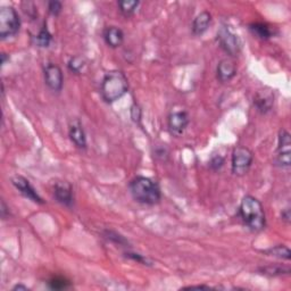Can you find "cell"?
Wrapping results in <instances>:
<instances>
[{"mask_svg":"<svg viewBox=\"0 0 291 291\" xmlns=\"http://www.w3.org/2000/svg\"><path fill=\"white\" fill-rule=\"evenodd\" d=\"M240 216L251 231H261L265 226L264 208L261 202L253 196L243 197L239 208Z\"/></svg>","mask_w":291,"mask_h":291,"instance_id":"1","label":"cell"},{"mask_svg":"<svg viewBox=\"0 0 291 291\" xmlns=\"http://www.w3.org/2000/svg\"><path fill=\"white\" fill-rule=\"evenodd\" d=\"M128 79L123 72L110 71L103 79L100 92L105 102L114 103L121 99L128 92Z\"/></svg>","mask_w":291,"mask_h":291,"instance_id":"2","label":"cell"},{"mask_svg":"<svg viewBox=\"0 0 291 291\" xmlns=\"http://www.w3.org/2000/svg\"><path fill=\"white\" fill-rule=\"evenodd\" d=\"M129 189L135 202L146 205L157 204L160 200V190L153 180L136 177L129 185Z\"/></svg>","mask_w":291,"mask_h":291,"instance_id":"3","label":"cell"},{"mask_svg":"<svg viewBox=\"0 0 291 291\" xmlns=\"http://www.w3.org/2000/svg\"><path fill=\"white\" fill-rule=\"evenodd\" d=\"M21 20L14 7L3 6L0 9V37L1 39L14 37L20 30Z\"/></svg>","mask_w":291,"mask_h":291,"instance_id":"4","label":"cell"},{"mask_svg":"<svg viewBox=\"0 0 291 291\" xmlns=\"http://www.w3.org/2000/svg\"><path fill=\"white\" fill-rule=\"evenodd\" d=\"M253 153L246 147H237L232 153V172L233 174L242 177L245 175L253 163Z\"/></svg>","mask_w":291,"mask_h":291,"instance_id":"5","label":"cell"},{"mask_svg":"<svg viewBox=\"0 0 291 291\" xmlns=\"http://www.w3.org/2000/svg\"><path fill=\"white\" fill-rule=\"evenodd\" d=\"M290 154H291V139L290 134L286 130H281L279 134V146L276 150L275 163L282 168L290 167Z\"/></svg>","mask_w":291,"mask_h":291,"instance_id":"6","label":"cell"},{"mask_svg":"<svg viewBox=\"0 0 291 291\" xmlns=\"http://www.w3.org/2000/svg\"><path fill=\"white\" fill-rule=\"evenodd\" d=\"M217 37H218V41H220L221 47L229 53V55L231 56L238 55L240 52V48H241V44H240L238 35L232 33V32L230 31V28L223 26L220 31H218Z\"/></svg>","mask_w":291,"mask_h":291,"instance_id":"7","label":"cell"},{"mask_svg":"<svg viewBox=\"0 0 291 291\" xmlns=\"http://www.w3.org/2000/svg\"><path fill=\"white\" fill-rule=\"evenodd\" d=\"M45 82L53 91H60L63 88V72L55 64H48L45 67Z\"/></svg>","mask_w":291,"mask_h":291,"instance_id":"8","label":"cell"},{"mask_svg":"<svg viewBox=\"0 0 291 291\" xmlns=\"http://www.w3.org/2000/svg\"><path fill=\"white\" fill-rule=\"evenodd\" d=\"M12 183L24 197H26V198L34 203L44 204V200H42L41 197L38 195L33 186L30 185V182L25 178L21 177V175H15V177H13L12 179Z\"/></svg>","mask_w":291,"mask_h":291,"instance_id":"9","label":"cell"},{"mask_svg":"<svg viewBox=\"0 0 291 291\" xmlns=\"http://www.w3.org/2000/svg\"><path fill=\"white\" fill-rule=\"evenodd\" d=\"M189 124V116L185 112H174L168 116V130L173 135L180 136Z\"/></svg>","mask_w":291,"mask_h":291,"instance_id":"10","label":"cell"},{"mask_svg":"<svg viewBox=\"0 0 291 291\" xmlns=\"http://www.w3.org/2000/svg\"><path fill=\"white\" fill-rule=\"evenodd\" d=\"M53 196L56 200L65 206H71L73 204V195H72V186L68 182L59 181L53 188Z\"/></svg>","mask_w":291,"mask_h":291,"instance_id":"11","label":"cell"},{"mask_svg":"<svg viewBox=\"0 0 291 291\" xmlns=\"http://www.w3.org/2000/svg\"><path fill=\"white\" fill-rule=\"evenodd\" d=\"M68 133H70V138L72 141H73L74 145L79 147V148H85V147H87V138H85L84 130L83 128H82L80 121L74 120L71 122L70 129H68Z\"/></svg>","mask_w":291,"mask_h":291,"instance_id":"12","label":"cell"},{"mask_svg":"<svg viewBox=\"0 0 291 291\" xmlns=\"http://www.w3.org/2000/svg\"><path fill=\"white\" fill-rule=\"evenodd\" d=\"M237 73L236 64L231 59H223L221 60L217 65V79L221 82H229L235 78Z\"/></svg>","mask_w":291,"mask_h":291,"instance_id":"13","label":"cell"},{"mask_svg":"<svg viewBox=\"0 0 291 291\" xmlns=\"http://www.w3.org/2000/svg\"><path fill=\"white\" fill-rule=\"evenodd\" d=\"M104 39L106 44L112 48H117L124 41V33L116 26H108L104 30Z\"/></svg>","mask_w":291,"mask_h":291,"instance_id":"14","label":"cell"},{"mask_svg":"<svg viewBox=\"0 0 291 291\" xmlns=\"http://www.w3.org/2000/svg\"><path fill=\"white\" fill-rule=\"evenodd\" d=\"M211 21H212V16L211 14L206 12H202L200 14L197 15V17L193 21L192 23V32L193 34L196 35H200L203 34L205 31L207 30L208 26H210L211 24Z\"/></svg>","mask_w":291,"mask_h":291,"instance_id":"15","label":"cell"},{"mask_svg":"<svg viewBox=\"0 0 291 291\" xmlns=\"http://www.w3.org/2000/svg\"><path fill=\"white\" fill-rule=\"evenodd\" d=\"M249 28L254 35H256L260 39H263V40L272 38L273 34H274V30L271 26H268L267 24L264 23H254L250 25Z\"/></svg>","mask_w":291,"mask_h":291,"instance_id":"16","label":"cell"},{"mask_svg":"<svg viewBox=\"0 0 291 291\" xmlns=\"http://www.w3.org/2000/svg\"><path fill=\"white\" fill-rule=\"evenodd\" d=\"M255 106L261 113H267L272 108L273 98L271 95H263V93H257L255 97Z\"/></svg>","mask_w":291,"mask_h":291,"instance_id":"17","label":"cell"},{"mask_svg":"<svg viewBox=\"0 0 291 291\" xmlns=\"http://www.w3.org/2000/svg\"><path fill=\"white\" fill-rule=\"evenodd\" d=\"M138 6L139 1H136V0H122V1H118V7H120L121 13L124 16H131L135 12V9L138 8Z\"/></svg>","mask_w":291,"mask_h":291,"instance_id":"18","label":"cell"},{"mask_svg":"<svg viewBox=\"0 0 291 291\" xmlns=\"http://www.w3.org/2000/svg\"><path fill=\"white\" fill-rule=\"evenodd\" d=\"M265 254H268L269 256L282 258V260H290L291 255L289 248L285 246H276L274 248H269V249L265 250Z\"/></svg>","mask_w":291,"mask_h":291,"instance_id":"19","label":"cell"},{"mask_svg":"<svg viewBox=\"0 0 291 291\" xmlns=\"http://www.w3.org/2000/svg\"><path fill=\"white\" fill-rule=\"evenodd\" d=\"M52 39L53 37L52 34H50V32L48 31V28H47V26H44V28L39 32L37 37L34 38V42L38 47H42V48H45V47H48L50 45Z\"/></svg>","mask_w":291,"mask_h":291,"instance_id":"20","label":"cell"},{"mask_svg":"<svg viewBox=\"0 0 291 291\" xmlns=\"http://www.w3.org/2000/svg\"><path fill=\"white\" fill-rule=\"evenodd\" d=\"M49 283V287L53 290H63L67 289L70 287V281H67L66 279L62 278V276H56V278H53Z\"/></svg>","mask_w":291,"mask_h":291,"instance_id":"21","label":"cell"},{"mask_svg":"<svg viewBox=\"0 0 291 291\" xmlns=\"http://www.w3.org/2000/svg\"><path fill=\"white\" fill-rule=\"evenodd\" d=\"M84 66V60L80 56H74L72 57L68 62V68L74 73H80L82 68Z\"/></svg>","mask_w":291,"mask_h":291,"instance_id":"22","label":"cell"},{"mask_svg":"<svg viewBox=\"0 0 291 291\" xmlns=\"http://www.w3.org/2000/svg\"><path fill=\"white\" fill-rule=\"evenodd\" d=\"M62 2L59 1H50L48 3V9H49V13L52 14L53 16H58L60 12H62Z\"/></svg>","mask_w":291,"mask_h":291,"instance_id":"23","label":"cell"},{"mask_svg":"<svg viewBox=\"0 0 291 291\" xmlns=\"http://www.w3.org/2000/svg\"><path fill=\"white\" fill-rule=\"evenodd\" d=\"M223 164H224V158L221 157V156H215V157H213V158H212L211 163H210L211 167L213 168V170H215V171L220 170V168L222 166H223Z\"/></svg>","mask_w":291,"mask_h":291,"instance_id":"24","label":"cell"},{"mask_svg":"<svg viewBox=\"0 0 291 291\" xmlns=\"http://www.w3.org/2000/svg\"><path fill=\"white\" fill-rule=\"evenodd\" d=\"M106 233H107V238L108 239L114 240L115 242L120 243V245H127V240H125L123 237L117 235V233H115L113 231H106Z\"/></svg>","mask_w":291,"mask_h":291,"instance_id":"25","label":"cell"},{"mask_svg":"<svg viewBox=\"0 0 291 291\" xmlns=\"http://www.w3.org/2000/svg\"><path fill=\"white\" fill-rule=\"evenodd\" d=\"M125 255H127V257L131 258V260H133L135 262H139V263H141L143 265H150L148 260H147V258H145L143 256H141V255L132 254V253H127Z\"/></svg>","mask_w":291,"mask_h":291,"instance_id":"26","label":"cell"},{"mask_svg":"<svg viewBox=\"0 0 291 291\" xmlns=\"http://www.w3.org/2000/svg\"><path fill=\"white\" fill-rule=\"evenodd\" d=\"M131 116H132V118H133L134 122L140 120V117H141V110H140V108L138 106H135V105L132 106Z\"/></svg>","mask_w":291,"mask_h":291,"instance_id":"27","label":"cell"},{"mask_svg":"<svg viewBox=\"0 0 291 291\" xmlns=\"http://www.w3.org/2000/svg\"><path fill=\"white\" fill-rule=\"evenodd\" d=\"M6 212H7L6 204L2 200V202H1V216H2V218H6Z\"/></svg>","mask_w":291,"mask_h":291,"instance_id":"28","label":"cell"},{"mask_svg":"<svg viewBox=\"0 0 291 291\" xmlns=\"http://www.w3.org/2000/svg\"><path fill=\"white\" fill-rule=\"evenodd\" d=\"M282 217L283 220H286L287 222L290 221V214H289V210H287L285 213H282Z\"/></svg>","mask_w":291,"mask_h":291,"instance_id":"29","label":"cell"},{"mask_svg":"<svg viewBox=\"0 0 291 291\" xmlns=\"http://www.w3.org/2000/svg\"><path fill=\"white\" fill-rule=\"evenodd\" d=\"M13 290H27V287H25L23 285H17L14 287Z\"/></svg>","mask_w":291,"mask_h":291,"instance_id":"30","label":"cell"},{"mask_svg":"<svg viewBox=\"0 0 291 291\" xmlns=\"http://www.w3.org/2000/svg\"><path fill=\"white\" fill-rule=\"evenodd\" d=\"M5 63H6V53H1V64L3 65Z\"/></svg>","mask_w":291,"mask_h":291,"instance_id":"31","label":"cell"}]
</instances>
